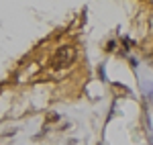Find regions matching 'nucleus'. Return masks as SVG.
<instances>
[{"label": "nucleus", "instance_id": "obj_1", "mask_svg": "<svg viewBox=\"0 0 153 145\" xmlns=\"http://www.w3.org/2000/svg\"><path fill=\"white\" fill-rule=\"evenodd\" d=\"M74 61H76V47L74 45H61L51 59V68L53 70H65Z\"/></svg>", "mask_w": 153, "mask_h": 145}]
</instances>
